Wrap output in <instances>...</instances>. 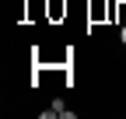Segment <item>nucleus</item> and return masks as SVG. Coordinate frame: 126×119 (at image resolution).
Here are the masks:
<instances>
[{
	"label": "nucleus",
	"instance_id": "obj_1",
	"mask_svg": "<svg viewBox=\"0 0 126 119\" xmlns=\"http://www.w3.org/2000/svg\"><path fill=\"white\" fill-rule=\"evenodd\" d=\"M119 39H123V46H126V25H123V32H119Z\"/></svg>",
	"mask_w": 126,
	"mask_h": 119
}]
</instances>
